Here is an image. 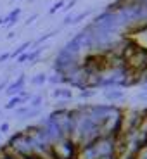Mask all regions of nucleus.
<instances>
[{"instance_id":"obj_1","label":"nucleus","mask_w":147,"mask_h":159,"mask_svg":"<svg viewBox=\"0 0 147 159\" xmlns=\"http://www.w3.org/2000/svg\"><path fill=\"white\" fill-rule=\"evenodd\" d=\"M50 151L54 159H75L78 145L71 139H61L50 145Z\"/></svg>"},{"instance_id":"obj_2","label":"nucleus","mask_w":147,"mask_h":159,"mask_svg":"<svg viewBox=\"0 0 147 159\" xmlns=\"http://www.w3.org/2000/svg\"><path fill=\"white\" fill-rule=\"evenodd\" d=\"M24 85H26V75H19V76H17V80H14V81H11V83L7 85L5 93H7L9 97L17 95L21 90H24Z\"/></svg>"},{"instance_id":"obj_3","label":"nucleus","mask_w":147,"mask_h":159,"mask_svg":"<svg viewBox=\"0 0 147 159\" xmlns=\"http://www.w3.org/2000/svg\"><path fill=\"white\" fill-rule=\"evenodd\" d=\"M104 97L111 102H116V100H121L125 97V92L121 88H108V90H104Z\"/></svg>"},{"instance_id":"obj_4","label":"nucleus","mask_w":147,"mask_h":159,"mask_svg":"<svg viewBox=\"0 0 147 159\" xmlns=\"http://www.w3.org/2000/svg\"><path fill=\"white\" fill-rule=\"evenodd\" d=\"M52 97H56V99H62V100H71L73 99V90L66 87H57L56 90L52 92Z\"/></svg>"},{"instance_id":"obj_5","label":"nucleus","mask_w":147,"mask_h":159,"mask_svg":"<svg viewBox=\"0 0 147 159\" xmlns=\"http://www.w3.org/2000/svg\"><path fill=\"white\" fill-rule=\"evenodd\" d=\"M19 14H21V7H17V9L9 12L7 16H5V19H7V24H5V26H7V28H12V26L19 21Z\"/></svg>"},{"instance_id":"obj_6","label":"nucleus","mask_w":147,"mask_h":159,"mask_svg":"<svg viewBox=\"0 0 147 159\" xmlns=\"http://www.w3.org/2000/svg\"><path fill=\"white\" fill-rule=\"evenodd\" d=\"M31 45H33V42H24V43H21V45H19V47H17L14 52H11V59H16V57H19L21 54L28 52V48L31 50Z\"/></svg>"},{"instance_id":"obj_7","label":"nucleus","mask_w":147,"mask_h":159,"mask_svg":"<svg viewBox=\"0 0 147 159\" xmlns=\"http://www.w3.org/2000/svg\"><path fill=\"white\" fill-rule=\"evenodd\" d=\"M47 80H48L47 75L40 73V75H36V76H33V78H31V85H36V87H44V85L47 83Z\"/></svg>"},{"instance_id":"obj_8","label":"nucleus","mask_w":147,"mask_h":159,"mask_svg":"<svg viewBox=\"0 0 147 159\" xmlns=\"http://www.w3.org/2000/svg\"><path fill=\"white\" fill-rule=\"evenodd\" d=\"M42 104H44V97L42 95H31V99H30V107L33 109H40L42 107Z\"/></svg>"},{"instance_id":"obj_9","label":"nucleus","mask_w":147,"mask_h":159,"mask_svg":"<svg viewBox=\"0 0 147 159\" xmlns=\"http://www.w3.org/2000/svg\"><path fill=\"white\" fill-rule=\"evenodd\" d=\"M28 106H19V107H16L14 109V116L16 118H19V119H24V116H26V112H28Z\"/></svg>"},{"instance_id":"obj_10","label":"nucleus","mask_w":147,"mask_h":159,"mask_svg":"<svg viewBox=\"0 0 147 159\" xmlns=\"http://www.w3.org/2000/svg\"><path fill=\"white\" fill-rule=\"evenodd\" d=\"M92 14V11H85V12H81V14H78V16H75L71 19V24H78V23H81L83 19H87L88 16Z\"/></svg>"},{"instance_id":"obj_11","label":"nucleus","mask_w":147,"mask_h":159,"mask_svg":"<svg viewBox=\"0 0 147 159\" xmlns=\"http://www.w3.org/2000/svg\"><path fill=\"white\" fill-rule=\"evenodd\" d=\"M47 81H50L52 85H64V80H62V75H57V73H54L52 76H48Z\"/></svg>"},{"instance_id":"obj_12","label":"nucleus","mask_w":147,"mask_h":159,"mask_svg":"<svg viewBox=\"0 0 147 159\" xmlns=\"http://www.w3.org/2000/svg\"><path fill=\"white\" fill-rule=\"evenodd\" d=\"M94 95H95V90H92V88H81L80 90V99H90Z\"/></svg>"},{"instance_id":"obj_13","label":"nucleus","mask_w":147,"mask_h":159,"mask_svg":"<svg viewBox=\"0 0 147 159\" xmlns=\"http://www.w3.org/2000/svg\"><path fill=\"white\" fill-rule=\"evenodd\" d=\"M64 5H66V0H59V2H56V4H54L50 9H48V14H56V12L61 11Z\"/></svg>"},{"instance_id":"obj_14","label":"nucleus","mask_w":147,"mask_h":159,"mask_svg":"<svg viewBox=\"0 0 147 159\" xmlns=\"http://www.w3.org/2000/svg\"><path fill=\"white\" fill-rule=\"evenodd\" d=\"M133 159H147V145H144V147H140L139 151L133 154Z\"/></svg>"},{"instance_id":"obj_15","label":"nucleus","mask_w":147,"mask_h":159,"mask_svg":"<svg viewBox=\"0 0 147 159\" xmlns=\"http://www.w3.org/2000/svg\"><path fill=\"white\" fill-rule=\"evenodd\" d=\"M28 107H30V106H28ZM40 112H42V109H33V107H30L28 112H26V116H24V119L36 118V116H40Z\"/></svg>"},{"instance_id":"obj_16","label":"nucleus","mask_w":147,"mask_h":159,"mask_svg":"<svg viewBox=\"0 0 147 159\" xmlns=\"http://www.w3.org/2000/svg\"><path fill=\"white\" fill-rule=\"evenodd\" d=\"M0 159H17V157L12 152H9L7 149H0Z\"/></svg>"},{"instance_id":"obj_17","label":"nucleus","mask_w":147,"mask_h":159,"mask_svg":"<svg viewBox=\"0 0 147 159\" xmlns=\"http://www.w3.org/2000/svg\"><path fill=\"white\" fill-rule=\"evenodd\" d=\"M9 130H11V125H9L7 121H4V123L0 125V133H2V135H4V133H7Z\"/></svg>"},{"instance_id":"obj_18","label":"nucleus","mask_w":147,"mask_h":159,"mask_svg":"<svg viewBox=\"0 0 147 159\" xmlns=\"http://www.w3.org/2000/svg\"><path fill=\"white\" fill-rule=\"evenodd\" d=\"M75 4H76V0H69V2H66V5L62 7V11H64V12H68L69 9H73V7H75Z\"/></svg>"},{"instance_id":"obj_19","label":"nucleus","mask_w":147,"mask_h":159,"mask_svg":"<svg viewBox=\"0 0 147 159\" xmlns=\"http://www.w3.org/2000/svg\"><path fill=\"white\" fill-rule=\"evenodd\" d=\"M9 59H11V52H4V54H0V64L7 62Z\"/></svg>"},{"instance_id":"obj_20","label":"nucleus","mask_w":147,"mask_h":159,"mask_svg":"<svg viewBox=\"0 0 147 159\" xmlns=\"http://www.w3.org/2000/svg\"><path fill=\"white\" fill-rule=\"evenodd\" d=\"M36 17H38V14H33L31 17H28V19H26V24H31V23H35V21H36Z\"/></svg>"},{"instance_id":"obj_21","label":"nucleus","mask_w":147,"mask_h":159,"mask_svg":"<svg viewBox=\"0 0 147 159\" xmlns=\"http://www.w3.org/2000/svg\"><path fill=\"white\" fill-rule=\"evenodd\" d=\"M7 85H9V80L2 81V83H0V92H2V90H5V88H7Z\"/></svg>"},{"instance_id":"obj_22","label":"nucleus","mask_w":147,"mask_h":159,"mask_svg":"<svg viewBox=\"0 0 147 159\" xmlns=\"http://www.w3.org/2000/svg\"><path fill=\"white\" fill-rule=\"evenodd\" d=\"M139 99H140V100H147V92H144V93H139Z\"/></svg>"},{"instance_id":"obj_23","label":"nucleus","mask_w":147,"mask_h":159,"mask_svg":"<svg viewBox=\"0 0 147 159\" xmlns=\"http://www.w3.org/2000/svg\"><path fill=\"white\" fill-rule=\"evenodd\" d=\"M99 159H118V156H104V157H99Z\"/></svg>"},{"instance_id":"obj_24","label":"nucleus","mask_w":147,"mask_h":159,"mask_svg":"<svg viewBox=\"0 0 147 159\" xmlns=\"http://www.w3.org/2000/svg\"><path fill=\"white\" fill-rule=\"evenodd\" d=\"M17 159H36V157H33V156H28V157H21V156H16Z\"/></svg>"},{"instance_id":"obj_25","label":"nucleus","mask_w":147,"mask_h":159,"mask_svg":"<svg viewBox=\"0 0 147 159\" xmlns=\"http://www.w3.org/2000/svg\"><path fill=\"white\" fill-rule=\"evenodd\" d=\"M0 114H2V109H0Z\"/></svg>"},{"instance_id":"obj_26","label":"nucleus","mask_w":147,"mask_h":159,"mask_svg":"<svg viewBox=\"0 0 147 159\" xmlns=\"http://www.w3.org/2000/svg\"><path fill=\"white\" fill-rule=\"evenodd\" d=\"M0 139H2V133H0Z\"/></svg>"}]
</instances>
